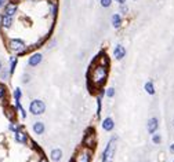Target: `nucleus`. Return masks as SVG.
Instances as JSON below:
<instances>
[{"label":"nucleus","instance_id":"obj_22","mask_svg":"<svg viewBox=\"0 0 174 162\" xmlns=\"http://www.w3.org/2000/svg\"><path fill=\"white\" fill-rule=\"evenodd\" d=\"M6 95H7V88H6V85L0 84V99H3Z\"/></svg>","mask_w":174,"mask_h":162},{"label":"nucleus","instance_id":"obj_26","mask_svg":"<svg viewBox=\"0 0 174 162\" xmlns=\"http://www.w3.org/2000/svg\"><path fill=\"white\" fill-rule=\"evenodd\" d=\"M6 3H7V0H0V10H2V8L6 5Z\"/></svg>","mask_w":174,"mask_h":162},{"label":"nucleus","instance_id":"obj_29","mask_svg":"<svg viewBox=\"0 0 174 162\" xmlns=\"http://www.w3.org/2000/svg\"><path fill=\"white\" fill-rule=\"evenodd\" d=\"M170 151H171V153H174V143L170 146Z\"/></svg>","mask_w":174,"mask_h":162},{"label":"nucleus","instance_id":"obj_19","mask_svg":"<svg viewBox=\"0 0 174 162\" xmlns=\"http://www.w3.org/2000/svg\"><path fill=\"white\" fill-rule=\"evenodd\" d=\"M152 142H153L155 144H159V143L162 142V137H160V135H159V133H156V132H155V133L152 135Z\"/></svg>","mask_w":174,"mask_h":162},{"label":"nucleus","instance_id":"obj_8","mask_svg":"<svg viewBox=\"0 0 174 162\" xmlns=\"http://www.w3.org/2000/svg\"><path fill=\"white\" fill-rule=\"evenodd\" d=\"M0 25H2L3 29H10V27L13 26V16L2 15V18H0Z\"/></svg>","mask_w":174,"mask_h":162},{"label":"nucleus","instance_id":"obj_18","mask_svg":"<svg viewBox=\"0 0 174 162\" xmlns=\"http://www.w3.org/2000/svg\"><path fill=\"white\" fill-rule=\"evenodd\" d=\"M17 63H18V59H17L15 56H13V58H10V74H13L14 71H15V67H17Z\"/></svg>","mask_w":174,"mask_h":162},{"label":"nucleus","instance_id":"obj_13","mask_svg":"<svg viewBox=\"0 0 174 162\" xmlns=\"http://www.w3.org/2000/svg\"><path fill=\"white\" fill-rule=\"evenodd\" d=\"M112 25L115 29H119L122 26V15L120 14H113L112 15Z\"/></svg>","mask_w":174,"mask_h":162},{"label":"nucleus","instance_id":"obj_10","mask_svg":"<svg viewBox=\"0 0 174 162\" xmlns=\"http://www.w3.org/2000/svg\"><path fill=\"white\" fill-rule=\"evenodd\" d=\"M157 126H159V121H157V118H151V120L148 121V132L151 135H153L155 132H156Z\"/></svg>","mask_w":174,"mask_h":162},{"label":"nucleus","instance_id":"obj_16","mask_svg":"<svg viewBox=\"0 0 174 162\" xmlns=\"http://www.w3.org/2000/svg\"><path fill=\"white\" fill-rule=\"evenodd\" d=\"M84 143L87 144L86 147H91V148H93L94 146H95V136H94V135H87V136H86Z\"/></svg>","mask_w":174,"mask_h":162},{"label":"nucleus","instance_id":"obj_27","mask_svg":"<svg viewBox=\"0 0 174 162\" xmlns=\"http://www.w3.org/2000/svg\"><path fill=\"white\" fill-rule=\"evenodd\" d=\"M29 81V74H24V82Z\"/></svg>","mask_w":174,"mask_h":162},{"label":"nucleus","instance_id":"obj_28","mask_svg":"<svg viewBox=\"0 0 174 162\" xmlns=\"http://www.w3.org/2000/svg\"><path fill=\"white\" fill-rule=\"evenodd\" d=\"M116 2H118L119 4H124V3H126V0H116Z\"/></svg>","mask_w":174,"mask_h":162},{"label":"nucleus","instance_id":"obj_1","mask_svg":"<svg viewBox=\"0 0 174 162\" xmlns=\"http://www.w3.org/2000/svg\"><path fill=\"white\" fill-rule=\"evenodd\" d=\"M108 78V66L101 65L94 59V62L90 65V69L87 71V81H90L94 85V88H102Z\"/></svg>","mask_w":174,"mask_h":162},{"label":"nucleus","instance_id":"obj_20","mask_svg":"<svg viewBox=\"0 0 174 162\" xmlns=\"http://www.w3.org/2000/svg\"><path fill=\"white\" fill-rule=\"evenodd\" d=\"M21 96H22V91L19 88H15L14 89V99L15 100H21Z\"/></svg>","mask_w":174,"mask_h":162},{"label":"nucleus","instance_id":"obj_25","mask_svg":"<svg viewBox=\"0 0 174 162\" xmlns=\"http://www.w3.org/2000/svg\"><path fill=\"white\" fill-rule=\"evenodd\" d=\"M119 10H120V14H127L129 13V7L126 5V3H124V4H119Z\"/></svg>","mask_w":174,"mask_h":162},{"label":"nucleus","instance_id":"obj_24","mask_svg":"<svg viewBox=\"0 0 174 162\" xmlns=\"http://www.w3.org/2000/svg\"><path fill=\"white\" fill-rule=\"evenodd\" d=\"M99 4H101L104 8H108V7H110V4H112V0H99Z\"/></svg>","mask_w":174,"mask_h":162},{"label":"nucleus","instance_id":"obj_31","mask_svg":"<svg viewBox=\"0 0 174 162\" xmlns=\"http://www.w3.org/2000/svg\"><path fill=\"white\" fill-rule=\"evenodd\" d=\"M3 69V65H2V60H0V70H2Z\"/></svg>","mask_w":174,"mask_h":162},{"label":"nucleus","instance_id":"obj_30","mask_svg":"<svg viewBox=\"0 0 174 162\" xmlns=\"http://www.w3.org/2000/svg\"><path fill=\"white\" fill-rule=\"evenodd\" d=\"M39 162H48V161H47L46 158H41V159H40V161H39Z\"/></svg>","mask_w":174,"mask_h":162},{"label":"nucleus","instance_id":"obj_23","mask_svg":"<svg viewBox=\"0 0 174 162\" xmlns=\"http://www.w3.org/2000/svg\"><path fill=\"white\" fill-rule=\"evenodd\" d=\"M8 128H10V131H13V132H17V131H19V125L17 122H10V125H8Z\"/></svg>","mask_w":174,"mask_h":162},{"label":"nucleus","instance_id":"obj_4","mask_svg":"<svg viewBox=\"0 0 174 162\" xmlns=\"http://www.w3.org/2000/svg\"><path fill=\"white\" fill-rule=\"evenodd\" d=\"M29 111L32 113L33 115H40L46 111V103L40 99H35V100L30 102L29 104Z\"/></svg>","mask_w":174,"mask_h":162},{"label":"nucleus","instance_id":"obj_14","mask_svg":"<svg viewBox=\"0 0 174 162\" xmlns=\"http://www.w3.org/2000/svg\"><path fill=\"white\" fill-rule=\"evenodd\" d=\"M61 158H62V151H61L60 148H55V150L51 151V159L54 162L61 161Z\"/></svg>","mask_w":174,"mask_h":162},{"label":"nucleus","instance_id":"obj_3","mask_svg":"<svg viewBox=\"0 0 174 162\" xmlns=\"http://www.w3.org/2000/svg\"><path fill=\"white\" fill-rule=\"evenodd\" d=\"M116 142H118V137L116 136H113L109 140L106 148L104 150V154H102V162H112L113 155H115V150H116Z\"/></svg>","mask_w":174,"mask_h":162},{"label":"nucleus","instance_id":"obj_6","mask_svg":"<svg viewBox=\"0 0 174 162\" xmlns=\"http://www.w3.org/2000/svg\"><path fill=\"white\" fill-rule=\"evenodd\" d=\"M91 161V151L84 148L82 150L76 157V162H90Z\"/></svg>","mask_w":174,"mask_h":162},{"label":"nucleus","instance_id":"obj_21","mask_svg":"<svg viewBox=\"0 0 174 162\" xmlns=\"http://www.w3.org/2000/svg\"><path fill=\"white\" fill-rule=\"evenodd\" d=\"M105 95H106L108 98H113V96H115V88L109 87L106 91H105Z\"/></svg>","mask_w":174,"mask_h":162},{"label":"nucleus","instance_id":"obj_2","mask_svg":"<svg viewBox=\"0 0 174 162\" xmlns=\"http://www.w3.org/2000/svg\"><path fill=\"white\" fill-rule=\"evenodd\" d=\"M8 48H10V51H13L17 55H22L28 51L26 44L21 38H10L8 40Z\"/></svg>","mask_w":174,"mask_h":162},{"label":"nucleus","instance_id":"obj_9","mask_svg":"<svg viewBox=\"0 0 174 162\" xmlns=\"http://www.w3.org/2000/svg\"><path fill=\"white\" fill-rule=\"evenodd\" d=\"M124 55H126V48H124L123 45H116L115 49H113V56L116 58V59H123Z\"/></svg>","mask_w":174,"mask_h":162},{"label":"nucleus","instance_id":"obj_11","mask_svg":"<svg viewBox=\"0 0 174 162\" xmlns=\"http://www.w3.org/2000/svg\"><path fill=\"white\" fill-rule=\"evenodd\" d=\"M102 128H104V131H108L110 132L113 128H115V122H113V120L110 117L105 118L104 121H102Z\"/></svg>","mask_w":174,"mask_h":162},{"label":"nucleus","instance_id":"obj_32","mask_svg":"<svg viewBox=\"0 0 174 162\" xmlns=\"http://www.w3.org/2000/svg\"><path fill=\"white\" fill-rule=\"evenodd\" d=\"M173 122H174V121H173Z\"/></svg>","mask_w":174,"mask_h":162},{"label":"nucleus","instance_id":"obj_5","mask_svg":"<svg viewBox=\"0 0 174 162\" xmlns=\"http://www.w3.org/2000/svg\"><path fill=\"white\" fill-rule=\"evenodd\" d=\"M18 11V3L17 2H10V3H6V5L3 7V14L2 15H8V16H14Z\"/></svg>","mask_w":174,"mask_h":162},{"label":"nucleus","instance_id":"obj_15","mask_svg":"<svg viewBox=\"0 0 174 162\" xmlns=\"http://www.w3.org/2000/svg\"><path fill=\"white\" fill-rule=\"evenodd\" d=\"M44 129H46V128H44V124L40 122V121H39V122H36L35 125H33V131H35L36 135H43Z\"/></svg>","mask_w":174,"mask_h":162},{"label":"nucleus","instance_id":"obj_17","mask_svg":"<svg viewBox=\"0 0 174 162\" xmlns=\"http://www.w3.org/2000/svg\"><path fill=\"white\" fill-rule=\"evenodd\" d=\"M144 88H145L146 93H149V95H153V93H155V87H153V82H152V81L145 82V85H144Z\"/></svg>","mask_w":174,"mask_h":162},{"label":"nucleus","instance_id":"obj_7","mask_svg":"<svg viewBox=\"0 0 174 162\" xmlns=\"http://www.w3.org/2000/svg\"><path fill=\"white\" fill-rule=\"evenodd\" d=\"M41 59H43L41 54L36 52V54H32V55L29 56V59H28V63H29V66H32V67H36L37 65H40Z\"/></svg>","mask_w":174,"mask_h":162},{"label":"nucleus","instance_id":"obj_12","mask_svg":"<svg viewBox=\"0 0 174 162\" xmlns=\"http://www.w3.org/2000/svg\"><path fill=\"white\" fill-rule=\"evenodd\" d=\"M15 140L18 143H21V144H25V143L28 142V135L22 131H17L15 132Z\"/></svg>","mask_w":174,"mask_h":162}]
</instances>
